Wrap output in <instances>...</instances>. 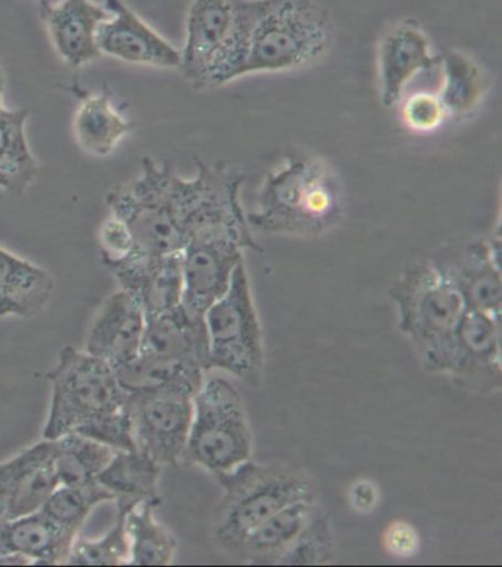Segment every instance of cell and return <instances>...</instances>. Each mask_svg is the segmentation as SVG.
Masks as SVG:
<instances>
[{
	"instance_id": "7c38bea8",
	"label": "cell",
	"mask_w": 502,
	"mask_h": 567,
	"mask_svg": "<svg viewBox=\"0 0 502 567\" xmlns=\"http://www.w3.org/2000/svg\"><path fill=\"white\" fill-rule=\"evenodd\" d=\"M459 293L465 310L501 319L500 236L451 240L428 257Z\"/></svg>"
},
{
	"instance_id": "f546056e",
	"label": "cell",
	"mask_w": 502,
	"mask_h": 567,
	"mask_svg": "<svg viewBox=\"0 0 502 567\" xmlns=\"http://www.w3.org/2000/svg\"><path fill=\"white\" fill-rule=\"evenodd\" d=\"M55 468L60 485L96 484L98 476L110 463L115 450L91 437L69 433L55 440Z\"/></svg>"
},
{
	"instance_id": "4316f807",
	"label": "cell",
	"mask_w": 502,
	"mask_h": 567,
	"mask_svg": "<svg viewBox=\"0 0 502 567\" xmlns=\"http://www.w3.org/2000/svg\"><path fill=\"white\" fill-rule=\"evenodd\" d=\"M132 131L133 124L114 109L106 89L101 95L84 100L73 120L75 141L84 152L98 158L111 155Z\"/></svg>"
},
{
	"instance_id": "8992f818",
	"label": "cell",
	"mask_w": 502,
	"mask_h": 567,
	"mask_svg": "<svg viewBox=\"0 0 502 567\" xmlns=\"http://www.w3.org/2000/svg\"><path fill=\"white\" fill-rule=\"evenodd\" d=\"M334 43V20L317 0H267L250 39L244 78L309 69Z\"/></svg>"
},
{
	"instance_id": "d6986e66",
	"label": "cell",
	"mask_w": 502,
	"mask_h": 567,
	"mask_svg": "<svg viewBox=\"0 0 502 567\" xmlns=\"http://www.w3.org/2000/svg\"><path fill=\"white\" fill-rule=\"evenodd\" d=\"M42 13L58 56L71 69L78 70L102 56L98 30L111 17L105 4L95 0H61L58 4L42 2Z\"/></svg>"
},
{
	"instance_id": "7402d4cb",
	"label": "cell",
	"mask_w": 502,
	"mask_h": 567,
	"mask_svg": "<svg viewBox=\"0 0 502 567\" xmlns=\"http://www.w3.org/2000/svg\"><path fill=\"white\" fill-rule=\"evenodd\" d=\"M55 279L48 270L0 248V317L31 319L51 301Z\"/></svg>"
},
{
	"instance_id": "f35d334b",
	"label": "cell",
	"mask_w": 502,
	"mask_h": 567,
	"mask_svg": "<svg viewBox=\"0 0 502 567\" xmlns=\"http://www.w3.org/2000/svg\"><path fill=\"white\" fill-rule=\"evenodd\" d=\"M3 93H4V73L2 62H0V109L3 106Z\"/></svg>"
},
{
	"instance_id": "30bf717a",
	"label": "cell",
	"mask_w": 502,
	"mask_h": 567,
	"mask_svg": "<svg viewBox=\"0 0 502 567\" xmlns=\"http://www.w3.org/2000/svg\"><path fill=\"white\" fill-rule=\"evenodd\" d=\"M245 249L263 251L253 230L202 231L186 244L182 251V306L191 316L204 319L206 310L227 292Z\"/></svg>"
},
{
	"instance_id": "e0dca14e",
	"label": "cell",
	"mask_w": 502,
	"mask_h": 567,
	"mask_svg": "<svg viewBox=\"0 0 502 567\" xmlns=\"http://www.w3.org/2000/svg\"><path fill=\"white\" fill-rule=\"evenodd\" d=\"M111 17L98 30V47L102 55L129 64L178 69L181 51L156 33L123 0H103Z\"/></svg>"
},
{
	"instance_id": "4fadbf2b",
	"label": "cell",
	"mask_w": 502,
	"mask_h": 567,
	"mask_svg": "<svg viewBox=\"0 0 502 567\" xmlns=\"http://www.w3.org/2000/svg\"><path fill=\"white\" fill-rule=\"evenodd\" d=\"M448 377L461 390L492 394L502 388L501 319L465 310L455 333Z\"/></svg>"
},
{
	"instance_id": "ffe728a7",
	"label": "cell",
	"mask_w": 502,
	"mask_h": 567,
	"mask_svg": "<svg viewBox=\"0 0 502 567\" xmlns=\"http://www.w3.org/2000/svg\"><path fill=\"white\" fill-rule=\"evenodd\" d=\"M74 542L42 511L0 520V566L65 565Z\"/></svg>"
},
{
	"instance_id": "484cf974",
	"label": "cell",
	"mask_w": 502,
	"mask_h": 567,
	"mask_svg": "<svg viewBox=\"0 0 502 567\" xmlns=\"http://www.w3.org/2000/svg\"><path fill=\"white\" fill-rule=\"evenodd\" d=\"M163 466L141 451H115L98 476V484L115 499L160 504L158 484Z\"/></svg>"
},
{
	"instance_id": "3957f363",
	"label": "cell",
	"mask_w": 502,
	"mask_h": 567,
	"mask_svg": "<svg viewBox=\"0 0 502 567\" xmlns=\"http://www.w3.org/2000/svg\"><path fill=\"white\" fill-rule=\"evenodd\" d=\"M267 0H192L181 51L183 78L195 89L244 78L255 25Z\"/></svg>"
},
{
	"instance_id": "836d02e7",
	"label": "cell",
	"mask_w": 502,
	"mask_h": 567,
	"mask_svg": "<svg viewBox=\"0 0 502 567\" xmlns=\"http://www.w3.org/2000/svg\"><path fill=\"white\" fill-rule=\"evenodd\" d=\"M400 118L403 127L419 135L441 131L450 115L438 93L416 92L400 101Z\"/></svg>"
},
{
	"instance_id": "e575fe53",
	"label": "cell",
	"mask_w": 502,
	"mask_h": 567,
	"mask_svg": "<svg viewBox=\"0 0 502 567\" xmlns=\"http://www.w3.org/2000/svg\"><path fill=\"white\" fill-rule=\"evenodd\" d=\"M129 403V401H127ZM79 435L91 437L115 451H134L132 422H130L129 408L101 419L93 425L82 429Z\"/></svg>"
},
{
	"instance_id": "d590c367",
	"label": "cell",
	"mask_w": 502,
	"mask_h": 567,
	"mask_svg": "<svg viewBox=\"0 0 502 567\" xmlns=\"http://www.w3.org/2000/svg\"><path fill=\"white\" fill-rule=\"evenodd\" d=\"M102 256L111 258L127 257L133 252L134 239L127 223L111 214L100 230Z\"/></svg>"
},
{
	"instance_id": "d6a6232c",
	"label": "cell",
	"mask_w": 502,
	"mask_h": 567,
	"mask_svg": "<svg viewBox=\"0 0 502 567\" xmlns=\"http://www.w3.org/2000/svg\"><path fill=\"white\" fill-rule=\"evenodd\" d=\"M336 561V543L330 516L316 506L289 550L277 566H330Z\"/></svg>"
},
{
	"instance_id": "74e56055",
	"label": "cell",
	"mask_w": 502,
	"mask_h": 567,
	"mask_svg": "<svg viewBox=\"0 0 502 567\" xmlns=\"http://www.w3.org/2000/svg\"><path fill=\"white\" fill-rule=\"evenodd\" d=\"M352 507L358 512L367 513L375 511L379 502L378 486L373 482L360 481L351 488L349 494Z\"/></svg>"
},
{
	"instance_id": "9a60e30c",
	"label": "cell",
	"mask_w": 502,
	"mask_h": 567,
	"mask_svg": "<svg viewBox=\"0 0 502 567\" xmlns=\"http://www.w3.org/2000/svg\"><path fill=\"white\" fill-rule=\"evenodd\" d=\"M55 449V441L43 440L0 463V520L40 511L60 486Z\"/></svg>"
},
{
	"instance_id": "5b68a950",
	"label": "cell",
	"mask_w": 502,
	"mask_h": 567,
	"mask_svg": "<svg viewBox=\"0 0 502 567\" xmlns=\"http://www.w3.org/2000/svg\"><path fill=\"white\" fill-rule=\"evenodd\" d=\"M397 308L398 329L429 372L448 374L455 333L465 307L429 258L408 262L388 290Z\"/></svg>"
},
{
	"instance_id": "6da1fadb",
	"label": "cell",
	"mask_w": 502,
	"mask_h": 567,
	"mask_svg": "<svg viewBox=\"0 0 502 567\" xmlns=\"http://www.w3.org/2000/svg\"><path fill=\"white\" fill-rule=\"evenodd\" d=\"M196 167L186 178L172 164L145 156L141 172L107 194L111 214L132 231V254L164 257L182 252L202 231L250 230L240 204L244 176L224 163L196 159Z\"/></svg>"
},
{
	"instance_id": "52a82bcc",
	"label": "cell",
	"mask_w": 502,
	"mask_h": 567,
	"mask_svg": "<svg viewBox=\"0 0 502 567\" xmlns=\"http://www.w3.org/2000/svg\"><path fill=\"white\" fill-rule=\"evenodd\" d=\"M48 379L52 391L43 440L78 433L127 408L129 392L115 369L86 351L65 347Z\"/></svg>"
},
{
	"instance_id": "d4e9b609",
	"label": "cell",
	"mask_w": 502,
	"mask_h": 567,
	"mask_svg": "<svg viewBox=\"0 0 502 567\" xmlns=\"http://www.w3.org/2000/svg\"><path fill=\"white\" fill-rule=\"evenodd\" d=\"M29 110L0 109V189L22 195L35 181L39 164L25 135Z\"/></svg>"
},
{
	"instance_id": "4dcf8cb0",
	"label": "cell",
	"mask_w": 502,
	"mask_h": 567,
	"mask_svg": "<svg viewBox=\"0 0 502 567\" xmlns=\"http://www.w3.org/2000/svg\"><path fill=\"white\" fill-rule=\"evenodd\" d=\"M106 502H114V495L98 482L86 486L60 485L40 511L69 537L78 539L79 530L93 508Z\"/></svg>"
},
{
	"instance_id": "9c48e42d",
	"label": "cell",
	"mask_w": 502,
	"mask_h": 567,
	"mask_svg": "<svg viewBox=\"0 0 502 567\" xmlns=\"http://www.w3.org/2000/svg\"><path fill=\"white\" fill-rule=\"evenodd\" d=\"M204 321L209 370H222L257 388L264 370V343L245 260L236 267L227 292L206 310Z\"/></svg>"
},
{
	"instance_id": "277c9868",
	"label": "cell",
	"mask_w": 502,
	"mask_h": 567,
	"mask_svg": "<svg viewBox=\"0 0 502 567\" xmlns=\"http://www.w3.org/2000/svg\"><path fill=\"white\" fill-rule=\"evenodd\" d=\"M217 480L224 494L214 512L211 535L219 550L230 557L268 517L289 504L318 497L311 475L288 463L249 460Z\"/></svg>"
},
{
	"instance_id": "f1b7e54d",
	"label": "cell",
	"mask_w": 502,
	"mask_h": 567,
	"mask_svg": "<svg viewBox=\"0 0 502 567\" xmlns=\"http://www.w3.org/2000/svg\"><path fill=\"white\" fill-rule=\"evenodd\" d=\"M156 503L136 504L125 515L130 544V565L168 566L177 551V542L154 515Z\"/></svg>"
},
{
	"instance_id": "44dd1931",
	"label": "cell",
	"mask_w": 502,
	"mask_h": 567,
	"mask_svg": "<svg viewBox=\"0 0 502 567\" xmlns=\"http://www.w3.org/2000/svg\"><path fill=\"white\" fill-rule=\"evenodd\" d=\"M141 355L181 361L209 372V347L204 319L191 316L183 306L146 317Z\"/></svg>"
},
{
	"instance_id": "1f68e13d",
	"label": "cell",
	"mask_w": 502,
	"mask_h": 567,
	"mask_svg": "<svg viewBox=\"0 0 502 567\" xmlns=\"http://www.w3.org/2000/svg\"><path fill=\"white\" fill-rule=\"evenodd\" d=\"M115 520L107 534L98 539H75L65 565L70 566H127L130 544L125 529V515L137 503L115 499Z\"/></svg>"
},
{
	"instance_id": "5bb4252c",
	"label": "cell",
	"mask_w": 502,
	"mask_h": 567,
	"mask_svg": "<svg viewBox=\"0 0 502 567\" xmlns=\"http://www.w3.org/2000/svg\"><path fill=\"white\" fill-rule=\"evenodd\" d=\"M429 35L414 18H406L383 34L378 51L379 95L385 109L406 96L408 84L420 73L439 66Z\"/></svg>"
},
{
	"instance_id": "83f0119b",
	"label": "cell",
	"mask_w": 502,
	"mask_h": 567,
	"mask_svg": "<svg viewBox=\"0 0 502 567\" xmlns=\"http://www.w3.org/2000/svg\"><path fill=\"white\" fill-rule=\"evenodd\" d=\"M115 372L127 392L181 390L196 395L206 378L205 370L198 365L152 359L141 354L130 363L115 369Z\"/></svg>"
},
{
	"instance_id": "ac0fdd59",
	"label": "cell",
	"mask_w": 502,
	"mask_h": 567,
	"mask_svg": "<svg viewBox=\"0 0 502 567\" xmlns=\"http://www.w3.org/2000/svg\"><path fill=\"white\" fill-rule=\"evenodd\" d=\"M145 326L141 303L125 290H116L98 310L84 351L119 369L141 354Z\"/></svg>"
},
{
	"instance_id": "8fae6325",
	"label": "cell",
	"mask_w": 502,
	"mask_h": 567,
	"mask_svg": "<svg viewBox=\"0 0 502 567\" xmlns=\"http://www.w3.org/2000/svg\"><path fill=\"white\" fill-rule=\"evenodd\" d=\"M194 396L181 390L129 392L134 446L161 466L183 462L194 419Z\"/></svg>"
},
{
	"instance_id": "7a4b0ae2",
	"label": "cell",
	"mask_w": 502,
	"mask_h": 567,
	"mask_svg": "<svg viewBox=\"0 0 502 567\" xmlns=\"http://www.w3.org/2000/svg\"><path fill=\"white\" fill-rule=\"evenodd\" d=\"M342 185L329 163L318 156H286L264 178L257 207L246 213L250 230L316 238L342 217Z\"/></svg>"
},
{
	"instance_id": "603a6c76",
	"label": "cell",
	"mask_w": 502,
	"mask_h": 567,
	"mask_svg": "<svg viewBox=\"0 0 502 567\" xmlns=\"http://www.w3.org/2000/svg\"><path fill=\"white\" fill-rule=\"evenodd\" d=\"M317 504V499H301L281 508L242 542L233 559L250 566H277L301 534Z\"/></svg>"
},
{
	"instance_id": "ba28073f",
	"label": "cell",
	"mask_w": 502,
	"mask_h": 567,
	"mask_svg": "<svg viewBox=\"0 0 502 567\" xmlns=\"http://www.w3.org/2000/svg\"><path fill=\"white\" fill-rule=\"evenodd\" d=\"M253 451V429L240 392L226 379L205 378L194 396L183 463L219 477L249 462Z\"/></svg>"
},
{
	"instance_id": "cb8c5ba5",
	"label": "cell",
	"mask_w": 502,
	"mask_h": 567,
	"mask_svg": "<svg viewBox=\"0 0 502 567\" xmlns=\"http://www.w3.org/2000/svg\"><path fill=\"white\" fill-rule=\"evenodd\" d=\"M442 87L438 95L450 120L472 117L490 91V75L482 64L463 51L451 49L441 55Z\"/></svg>"
},
{
	"instance_id": "8d00e7d4",
	"label": "cell",
	"mask_w": 502,
	"mask_h": 567,
	"mask_svg": "<svg viewBox=\"0 0 502 567\" xmlns=\"http://www.w3.org/2000/svg\"><path fill=\"white\" fill-rule=\"evenodd\" d=\"M383 546L392 556L407 559L420 550V537L410 524L396 520L385 529Z\"/></svg>"
},
{
	"instance_id": "2e32d148",
	"label": "cell",
	"mask_w": 502,
	"mask_h": 567,
	"mask_svg": "<svg viewBox=\"0 0 502 567\" xmlns=\"http://www.w3.org/2000/svg\"><path fill=\"white\" fill-rule=\"evenodd\" d=\"M102 265L114 276L120 289L141 303L146 317L163 315L182 306V252L164 257L136 254L123 258L102 256Z\"/></svg>"
}]
</instances>
